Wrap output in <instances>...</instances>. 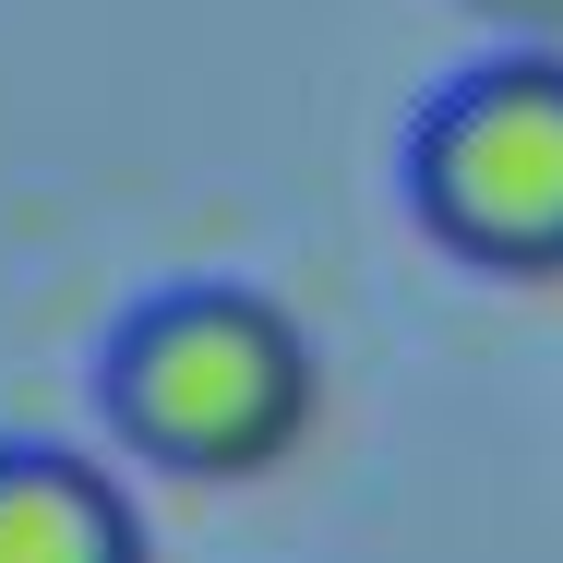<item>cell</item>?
<instances>
[{"label": "cell", "instance_id": "obj_1", "mask_svg": "<svg viewBox=\"0 0 563 563\" xmlns=\"http://www.w3.org/2000/svg\"><path fill=\"white\" fill-rule=\"evenodd\" d=\"M97 408L168 479H264L276 455H300L312 408H324V347L300 336L288 300H264L240 276H192L109 324Z\"/></svg>", "mask_w": 563, "mask_h": 563}, {"label": "cell", "instance_id": "obj_3", "mask_svg": "<svg viewBox=\"0 0 563 563\" xmlns=\"http://www.w3.org/2000/svg\"><path fill=\"white\" fill-rule=\"evenodd\" d=\"M0 563H156L144 516L97 455L0 444Z\"/></svg>", "mask_w": 563, "mask_h": 563}, {"label": "cell", "instance_id": "obj_2", "mask_svg": "<svg viewBox=\"0 0 563 563\" xmlns=\"http://www.w3.org/2000/svg\"><path fill=\"white\" fill-rule=\"evenodd\" d=\"M408 217L479 276H563V48H492L408 120Z\"/></svg>", "mask_w": 563, "mask_h": 563}]
</instances>
